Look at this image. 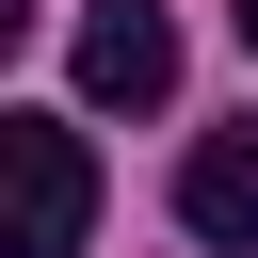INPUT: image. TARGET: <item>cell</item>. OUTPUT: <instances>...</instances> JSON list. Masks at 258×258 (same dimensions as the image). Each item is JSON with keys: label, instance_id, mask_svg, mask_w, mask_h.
Segmentation results:
<instances>
[{"label": "cell", "instance_id": "cell-4", "mask_svg": "<svg viewBox=\"0 0 258 258\" xmlns=\"http://www.w3.org/2000/svg\"><path fill=\"white\" fill-rule=\"evenodd\" d=\"M226 16H242V48H258V0H226Z\"/></svg>", "mask_w": 258, "mask_h": 258}, {"label": "cell", "instance_id": "cell-3", "mask_svg": "<svg viewBox=\"0 0 258 258\" xmlns=\"http://www.w3.org/2000/svg\"><path fill=\"white\" fill-rule=\"evenodd\" d=\"M177 226H194L210 258H258V113H242V129H194V161H177Z\"/></svg>", "mask_w": 258, "mask_h": 258}, {"label": "cell", "instance_id": "cell-1", "mask_svg": "<svg viewBox=\"0 0 258 258\" xmlns=\"http://www.w3.org/2000/svg\"><path fill=\"white\" fill-rule=\"evenodd\" d=\"M0 258H81V226H97V145L48 113V97H16L0 113Z\"/></svg>", "mask_w": 258, "mask_h": 258}, {"label": "cell", "instance_id": "cell-2", "mask_svg": "<svg viewBox=\"0 0 258 258\" xmlns=\"http://www.w3.org/2000/svg\"><path fill=\"white\" fill-rule=\"evenodd\" d=\"M81 97L97 113H161L177 97V16L161 0H97L81 16Z\"/></svg>", "mask_w": 258, "mask_h": 258}]
</instances>
